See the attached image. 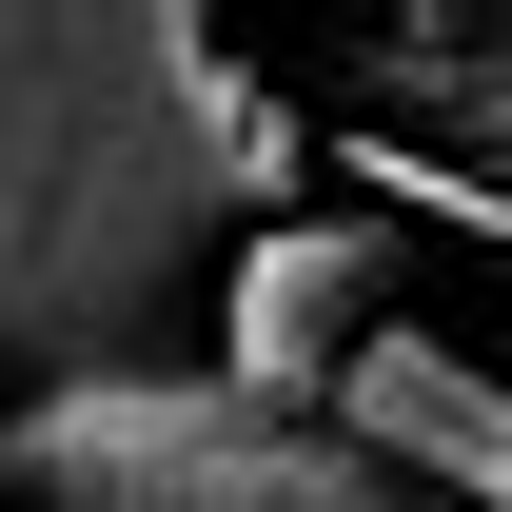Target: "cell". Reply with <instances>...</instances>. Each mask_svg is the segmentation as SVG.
<instances>
[{
    "mask_svg": "<svg viewBox=\"0 0 512 512\" xmlns=\"http://www.w3.org/2000/svg\"><path fill=\"white\" fill-rule=\"evenodd\" d=\"M355 217H434V237H473V256H512V178H453V158H394V138H355Z\"/></svg>",
    "mask_w": 512,
    "mask_h": 512,
    "instance_id": "6",
    "label": "cell"
},
{
    "mask_svg": "<svg viewBox=\"0 0 512 512\" xmlns=\"http://www.w3.org/2000/svg\"><path fill=\"white\" fill-rule=\"evenodd\" d=\"M316 414L375 453L414 512H512V375L493 355H453V335L394 316V335H355V375H335Z\"/></svg>",
    "mask_w": 512,
    "mask_h": 512,
    "instance_id": "4",
    "label": "cell"
},
{
    "mask_svg": "<svg viewBox=\"0 0 512 512\" xmlns=\"http://www.w3.org/2000/svg\"><path fill=\"white\" fill-rule=\"evenodd\" d=\"M355 138L512 178V20H375L355 40Z\"/></svg>",
    "mask_w": 512,
    "mask_h": 512,
    "instance_id": "5",
    "label": "cell"
},
{
    "mask_svg": "<svg viewBox=\"0 0 512 512\" xmlns=\"http://www.w3.org/2000/svg\"><path fill=\"white\" fill-rule=\"evenodd\" d=\"M316 119L178 0H0V414L197 355L217 256L296 197Z\"/></svg>",
    "mask_w": 512,
    "mask_h": 512,
    "instance_id": "1",
    "label": "cell"
},
{
    "mask_svg": "<svg viewBox=\"0 0 512 512\" xmlns=\"http://www.w3.org/2000/svg\"><path fill=\"white\" fill-rule=\"evenodd\" d=\"M394 276H414V256H394L375 217H256V237L217 256V296H197V375L256 394V414H316V394L355 375V335H394Z\"/></svg>",
    "mask_w": 512,
    "mask_h": 512,
    "instance_id": "3",
    "label": "cell"
},
{
    "mask_svg": "<svg viewBox=\"0 0 512 512\" xmlns=\"http://www.w3.org/2000/svg\"><path fill=\"white\" fill-rule=\"evenodd\" d=\"M0 512H414L335 414H256L197 355L158 375H79L0 414Z\"/></svg>",
    "mask_w": 512,
    "mask_h": 512,
    "instance_id": "2",
    "label": "cell"
}]
</instances>
